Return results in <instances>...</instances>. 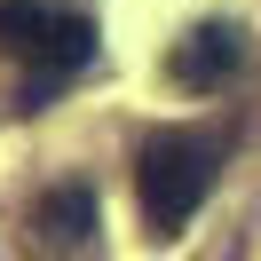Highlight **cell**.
Masks as SVG:
<instances>
[{
    "label": "cell",
    "instance_id": "obj_1",
    "mask_svg": "<svg viewBox=\"0 0 261 261\" xmlns=\"http://www.w3.org/2000/svg\"><path fill=\"white\" fill-rule=\"evenodd\" d=\"M214 135H198V127H166V135H150L143 143V159H135V190H143V222H150V238H182L190 229V214L206 206V190H214Z\"/></svg>",
    "mask_w": 261,
    "mask_h": 261
},
{
    "label": "cell",
    "instance_id": "obj_2",
    "mask_svg": "<svg viewBox=\"0 0 261 261\" xmlns=\"http://www.w3.org/2000/svg\"><path fill=\"white\" fill-rule=\"evenodd\" d=\"M0 56L32 64V80H71L95 56V16L71 0H0Z\"/></svg>",
    "mask_w": 261,
    "mask_h": 261
},
{
    "label": "cell",
    "instance_id": "obj_3",
    "mask_svg": "<svg viewBox=\"0 0 261 261\" xmlns=\"http://www.w3.org/2000/svg\"><path fill=\"white\" fill-rule=\"evenodd\" d=\"M238 64H245L238 24H198V32H182V40H174V56H166L174 87H190V95H214V87H222Z\"/></svg>",
    "mask_w": 261,
    "mask_h": 261
},
{
    "label": "cell",
    "instance_id": "obj_4",
    "mask_svg": "<svg viewBox=\"0 0 261 261\" xmlns=\"http://www.w3.org/2000/svg\"><path fill=\"white\" fill-rule=\"evenodd\" d=\"M32 229L56 245V253H80V245L103 229V206H95V190H87V182H56V190L32 206Z\"/></svg>",
    "mask_w": 261,
    "mask_h": 261
}]
</instances>
